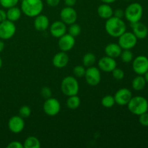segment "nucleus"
<instances>
[{"label": "nucleus", "instance_id": "1", "mask_svg": "<svg viewBox=\"0 0 148 148\" xmlns=\"http://www.w3.org/2000/svg\"><path fill=\"white\" fill-rule=\"evenodd\" d=\"M105 28L107 33L114 38H119L127 30L125 23L121 20V18L114 16L107 19Z\"/></svg>", "mask_w": 148, "mask_h": 148}, {"label": "nucleus", "instance_id": "2", "mask_svg": "<svg viewBox=\"0 0 148 148\" xmlns=\"http://www.w3.org/2000/svg\"><path fill=\"white\" fill-rule=\"evenodd\" d=\"M43 9L42 0H22L21 11L30 17H36Z\"/></svg>", "mask_w": 148, "mask_h": 148}, {"label": "nucleus", "instance_id": "3", "mask_svg": "<svg viewBox=\"0 0 148 148\" xmlns=\"http://www.w3.org/2000/svg\"><path fill=\"white\" fill-rule=\"evenodd\" d=\"M127 106L130 112L134 115L140 116L148 111V101L144 97H132Z\"/></svg>", "mask_w": 148, "mask_h": 148}, {"label": "nucleus", "instance_id": "4", "mask_svg": "<svg viewBox=\"0 0 148 148\" xmlns=\"http://www.w3.org/2000/svg\"><path fill=\"white\" fill-rule=\"evenodd\" d=\"M143 8L140 3L134 2L130 4L124 11V16L130 23L140 22L143 17Z\"/></svg>", "mask_w": 148, "mask_h": 148}, {"label": "nucleus", "instance_id": "5", "mask_svg": "<svg viewBox=\"0 0 148 148\" xmlns=\"http://www.w3.org/2000/svg\"><path fill=\"white\" fill-rule=\"evenodd\" d=\"M79 89L78 81L72 76H67L64 78L61 84L62 92L66 96L77 95Z\"/></svg>", "mask_w": 148, "mask_h": 148}, {"label": "nucleus", "instance_id": "6", "mask_svg": "<svg viewBox=\"0 0 148 148\" xmlns=\"http://www.w3.org/2000/svg\"><path fill=\"white\" fill-rule=\"evenodd\" d=\"M137 43V38L131 32H124L119 37V43L122 49H132L136 46Z\"/></svg>", "mask_w": 148, "mask_h": 148}, {"label": "nucleus", "instance_id": "7", "mask_svg": "<svg viewBox=\"0 0 148 148\" xmlns=\"http://www.w3.org/2000/svg\"><path fill=\"white\" fill-rule=\"evenodd\" d=\"M15 32L16 27L14 22L6 20L0 23V38L8 40L14 36Z\"/></svg>", "mask_w": 148, "mask_h": 148}, {"label": "nucleus", "instance_id": "8", "mask_svg": "<svg viewBox=\"0 0 148 148\" xmlns=\"http://www.w3.org/2000/svg\"><path fill=\"white\" fill-rule=\"evenodd\" d=\"M85 80L90 86H96L101 82V75L99 69L95 66H90L85 71Z\"/></svg>", "mask_w": 148, "mask_h": 148}, {"label": "nucleus", "instance_id": "9", "mask_svg": "<svg viewBox=\"0 0 148 148\" xmlns=\"http://www.w3.org/2000/svg\"><path fill=\"white\" fill-rule=\"evenodd\" d=\"M61 109V105L57 99L53 98H49L46 100L43 104V111L45 114L50 116H54L57 115Z\"/></svg>", "mask_w": 148, "mask_h": 148}, {"label": "nucleus", "instance_id": "10", "mask_svg": "<svg viewBox=\"0 0 148 148\" xmlns=\"http://www.w3.org/2000/svg\"><path fill=\"white\" fill-rule=\"evenodd\" d=\"M134 72L138 75H143L148 70V58L145 56H139L132 62Z\"/></svg>", "mask_w": 148, "mask_h": 148}, {"label": "nucleus", "instance_id": "11", "mask_svg": "<svg viewBox=\"0 0 148 148\" xmlns=\"http://www.w3.org/2000/svg\"><path fill=\"white\" fill-rule=\"evenodd\" d=\"M61 20L66 25L75 23L77 19V14L72 7H66L60 12Z\"/></svg>", "mask_w": 148, "mask_h": 148}, {"label": "nucleus", "instance_id": "12", "mask_svg": "<svg viewBox=\"0 0 148 148\" xmlns=\"http://www.w3.org/2000/svg\"><path fill=\"white\" fill-rule=\"evenodd\" d=\"M132 98V92L127 88H121L116 92L114 95L116 103L119 106L127 105Z\"/></svg>", "mask_w": 148, "mask_h": 148}, {"label": "nucleus", "instance_id": "13", "mask_svg": "<svg viewBox=\"0 0 148 148\" xmlns=\"http://www.w3.org/2000/svg\"><path fill=\"white\" fill-rule=\"evenodd\" d=\"M8 127L14 134L21 132L25 127V121L20 116H14L8 121Z\"/></svg>", "mask_w": 148, "mask_h": 148}, {"label": "nucleus", "instance_id": "14", "mask_svg": "<svg viewBox=\"0 0 148 148\" xmlns=\"http://www.w3.org/2000/svg\"><path fill=\"white\" fill-rule=\"evenodd\" d=\"M59 47L62 51L67 52L72 50L75 44V37L71 36L70 34H66L59 38Z\"/></svg>", "mask_w": 148, "mask_h": 148}, {"label": "nucleus", "instance_id": "15", "mask_svg": "<svg viewBox=\"0 0 148 148\" xmlns=\"http://www.w3.org/2000/svg\"><path fill=\"white\" fill-rule=\"evenodd\" d=\"M98 67L105 72H111L116 67V62L114 58L103 56L98 61Z\"/></svg>", "mask_w": 148, "mask_h": 148}, {"label": "nucleus", "instance_id": "16", "mask_svg": "<svg viewBox=\"0 0 148 148\" xmlns=\"http://www.w3.org/2000/svg\"><path fill=\"white\" fill-rule=\"evenodd\" d=\"M51 34L55 38H60L66 33V26L62 21H56L53 23L50 27Z\"/></svg>", "mask_w": 148, "mask_h": 148}, {"label": "nucleus", "instance_id": "17", "mask_svg": "<svg viewBox=\"0 0 148 148\" xmlns=\"http://www.w3.org/2000/svg\"><path fill=\"white\" fill-rule=\"evenodd\" d=\"M131 26L132 27V33L137 38V39H144L147 36V26L145 24L137 22V23H131Z\"/></svg>", "mask_w": 148, "mask_h": 148}, {"label": "nucleus", "instance_id": "18", "mask_svg": "<svg viewBox=\"0 0 148 148\" xmlns=\"http://www.w3.org/2000/svg\"><path fill=\"white\" fill-rule=\"evenodd\" d=\"M69 60V56L66 52L61 51L54 55L53 58V64L55 67L62 69L68 64Z\"/></svg>", "mask_w": 148, "mask_h": 148}, {"label": "nucleus", "instance_id": "19", "mask_svg": "<svg viewBox=\"0 0 148 148\" xmlns=\"http://www.w3.org/2000/svg\"><path fill=\"white\" fill-rule=\"evenodd\" d=\"M34 27L38 31H44L49 27V18L43 14H38L34 20Z\"/></svg>", "mask_w": 148, "mask_h": 148}, {"label": "nucleus", "instance_id": "20", "mask_svg": "<svg viewBox=\"0 0 148 148\" xmlns=\"http://www.w3.org/2000/svg\"><path fill=\"white\" fill-rule=\"evenodd\" d=\"M121 51H122V49L117 43H109L105 48V53L106 56L114 58V59L120 56Z\"/></svg>", "mask_w": 148, "mask_h": 148}, {"label": "nucleus", "instance_id": "21", "mask_svg": "<svg viewBox=\"0 0 148 148\" xmlns=\"http://www.w3.org/2000/svg\"><path fill=\"white\" fill-rule=\"evenodd\" d=\"M98 14L103 19H108L114 15V10L108 4H103L98 8Z\"/></svg>", "mask_w": 148, "mask_h": 148}, {"label": "nucleus", "instance_id": "22", "mask_svg": "<svg viewBox=\"0 0 148 148\" xmlns=\"http://www.w3.org/2000/svg\"><path fill=\"white\" fill-rule=\"evenodd\" d=\"M22 11L20 9L17 7H12L9 8L7 12V20L12 22H15L18 20L21 17Z\"/></svg>", "mask_w": 148, "mask_h": 148}, {"label": "nucleus", "instance_id": "23", "mask_svg": "<svg viewBox=\"0 0 148 148\" xmlns=\"http://www.w3.org/2000/svg\"><path fill=\"white\" fill-rule=\"evenodd\" d=\"M132 88L134 90L140 91L145 88L146 85V81L143 75H138L132 80Z\"/></svg>", "mask_w": 148, "mask_h": 148}, {"label": "nucleus", "instance_id": "24", "mask_svg": "<svg viewBox=\"0 0 148 148\" xmlns=\"http://www.w3.org/2000/svg\"><path fill=\"white\" fill-rule=\"evenodd\" d=\"M24 148H40V143L38 139L33 136L28 137L24 142Z\"/></svg>", "mask_w": 148, "mask_h": 148}, {"label": "nucleus", "instance_id": "25", "mask_svg": "<svg viewBox=\"0 0 148 148\" xmlns=\"http://www.w3.org/2000/svg\"><path fill=\"white\" fill-rule=\"evenodd\" d=\"M80 105V99L77 95L69 96L66 101V106L69 109L75 110L79 108Z\"/></svg>", "mask_w": 148, "mask_h": 148}, {"label": "nucleus", "instance_id": "26", "mask_svg": "<svg viewBox=\"0 0 148 148\" xmlns=\"http://www.w3.org/2000/svg\"><path fill=\"white\" fill-rule=\"evenodd\" d=\"M95 61H96V57H95V54H93L92 53H86L84 55L83 58H82L83 66H86V67L92 66L95 64Z\"/></svg>", "mask_w": 148, "mask_h": 148}, {"label": "nucleus", "instance_id": "27", "mask_svg": "<svg viewBox=\"0 0 148 148\" xmlns=\"http://www.w3.org/2000/svg\"><path fill=\"white\" fill-rule=\"evenodd\" d=\"M121 61L124 63H130L133 59V53L130 51V49H124L121 53Z\"/></svg>", "mask_w": 148, "mask_h": 148}, {"label": "nucleus", "instance_id": "28", "mask_svg": "<svg viewBox=\"0 0 148 148\" xmlns=\"http://www.w3.org/2000/svg\"><path fill=\"white\" fill-rule=\"evenodd\" d=\"M101 103H102L103 106H104L105 108H111L116 103L114 97L111 95H106L103 98L102 101H101Z\"/></svg>", "mask_w": 148, "mask_h": 148}, {"label": "nucleus", "instance_id": "29", "mask_svg": "<svg viewBox=\"0 0 148 148\" xmlns=\"http://www.w3.org/2000/svg\"><path fill=\"white\" fill-rule=\"evenodd\" d=\"M69 25L70 26L69 27V34H70L73 37H77L80 34L81 27L79 25L75 23Z\"/></svg>", "mask_w": 148, "mask_h": 148}, {"label": "nucleus", "instance_id": "30", "mask_svg": "<svg viewBox=\"0 0 148 148\" xmlns=\"http://www.w3.org/2000/svg\"><path fill=\"white\" fill-rule=\"evenodd\" d=\"M20 0H0V4L4 8H11L12 7H15Z\"/></svg>", "mask_w": 148, "mask_h": 148}, {"label": "nucleus", "instance_id": "31", "mask_svg": "<svg viewBox=\"0 0 148 148\" xmlns=\"http://www.w3.org/2000/svg\"><path fill=\"white\" fill-rule=\"evenodd\" d=\"M19 114L22 118H27L31 114V109L27 106H23L19 110Z\"/></svg>", "mask_w": 148, "mask_h": 148}, {"label": "nucleus", "instance_id": "32", "mask_svg": "<svg viewBox=\"0 0 148 148\" xmlns=\"http://www.w3.org/2000/svg\"><path fill=\"white\" fill-rule=\"evenodd\" d=\"M85 71H86V69H85V66L78 65L74 68L73 73L77 77H82L85 76Z\"/></svg>", "mask_w": 148, "mask_h": 148}, {"label": "nucleus", "instance_id": "33", "mask_svg": "<svg viewBox=\"0 0 148 148\" xmlns=\"http://www.w3.org/2000/svg\"><path fill=\"white\" fill-rule=\"evenodd\" d=\"M112 75L116 80H121L124 77V72L121 69H118L116 67L114 70L112 71Z\"/></svg>", "mask_w": 148, "mask_h": 148}, {"label": "nucleus", "instance_id": "34", "mask_svg": "<svg viewBox=\"0 0 148 148\" xmlns=\"http://www.w3.org/2000/svg\"><path fill=\"white\" fill-rule=\"evenodd\" d=\"M40 94H41V96L43 97V98L48 99V98L51 97V88H49V87H43L41 89V90H40Z\"/></svg>", "mask_w": 148, "mask_h": 148}, {"label": "nucleus", "instance_id": "35", "mask_svg": "<svg viewBox=\"0 0 148 148\" xmlns=\"http://www.w3.org/2000/svg\"><path fill=\"white\" fill-rule=\"evenodd\" d=\"M139 116H140L139 121H140V124L143 127H148V113H144Z\"/></svg>", "mask_w": 148, "mask_h": 148}, {"label": "nucleus", "instance_id": "36", "mask_svg": "<svg viewBox=\"0 0 148 148\" xmlns=\"http://www.w3.org/2000/svg\"><path fill=\"white\" fill-rule=\"evenodd\" d=\"M7 148H23V145L18 141H14L10 143L7 145Z\"/></svg>", "mask_w": 148, "mask_h": 148}, {"label": "nucleus", "instance_id": "37", "mask_svg": "<svg viewBox=\"0 0 148 148\" xmlns=\"http://www.w3.org/2000/svg\"><path fill=\"white\" fill-rule=\"evenodd\" d=\"M114 17H119V18H122L124 16V11H123L121 9H117L114 12Z\"/></svg>", "mask_w": 148, "mask_h": 148}, {"label": "nucleus", "instance_id": "38", "mask_svg": "<svg viewBox=\"0 0 148 148\" xmlns=\"http://www.w3.org/2000/svg\"><path fill=\"white\" fill-rule=\"evenodd\" d=\"M60 1L61 0H46V3L50 7H54L59 5V4L60 3Z\"/></svg>", "mask_w": 148, "mask_h": 148}, {"label": "nucleus", "instance_id": "39", "mask_svg": "<svg viewBox=\"0 0 148 148\" xmlns=\"http://www.w3.org/2000/svg\"><path fill=\"white\" fill-rule=\"evenodd\" d=\"M7 20V12L4 10H0V23Z\"/></svg>", "mask_w": 148, "mask_h": 148}, {"label": "nucleus", "instance_id": "40", "mask_svg": "<svg viewBox=\"0 0 148 148\" xmlns=\"http://www.w3.org/2000/svg\"><path fill=\"white\" fill-rule=\"evenodd\" d=\"M77 0H64V3L66 7H73L75 5Z\"/></svg>", "mask_w": 148, "mask_h": 148}, {"label": "nucleus", "instance_id": "41", "mask_svg": "<svg viewBox=\"0 0 148 148\" xmlns=\"http://www.w3.org/2000/svg\"><path fill=\"white\" fill-rule=\"evenodd\" d=\"M101 1L104 4H111L116 1V0H101Z\"/></svg>", "mask_w": 148, "mask_h": 148}, {"label": "nucleus", "instance_id": "42", "mask_svg": "<svg viewBox=\"0 0 148 148\" xmlns=\"http://www.w3.org/2000/svg\"><path fill=\"white\" fill-rule=\"evenodd\" d=\"M4 49V43L2 40H0V52L2 51Z\"/></svg>", "mask_w": 148, "mask_h": 148}, {"label": "nucleus", "instance_id": "43", "mask_svg": "<svg viewBox=\"0 0 148 148\" xmlns=\"http://www.w3.org/2000/svg\"><path fill=\"white\" fill-rule=\"evenodd\" d=\"M143 75H144V78L145 79L146 82H148V70Z\"/></svg>", "mask_w": 148, "mask_h": 148}, {"label": "nucleus", "instance_id": "44", "mask_svg": "<svg viewBox=\"0 0 148 148\" xmlns=\"http://www.w3.org/2000/svg\"><path fill=\"white\" fill-rule=\"evenodd\" d=\"M1 66H2V60H1V57H0V69H1Z\"/></svg>", "mask_w": 148, "mask_h": 148}, {"label": "nucleus", "instance_id": "45", "mask_svg": "<svg viewBox=\"0 0 148 148\" xmlns=\"http://www.w3.org/2000/svg\"><path fill=\"white\" fill-rule=\"evenodd\" d=\"M124 1H131V0H124Z\"/></svg>", "mask_w": 148, "mask_h": 148}, {"label": "nucleus", "instance_id": "46", "mask_svg": "<svg viewBox=\"0 0 148 148\" xmlns=\"http://www.w3.org/2000/svg\"><path fill=\"white\" fill-rule=\"evenodd\" d=\"M147 30H148V26H147Z\"/></svg>", "mask_w": 148, "mask_h": 148}, {"label": "nucleus", "instance_id": "47", "mask_svg": "<svg viewBox=\"0 0 148 148\" xmlns=\"http://www.w3.org/2000/svg\"><path fill=\"white\" fill-rule=\"evenodd\" d=\"M20 1H22V0H20Z\"/></svg>", "mask_w": 148, "mask_h": 148}]
</instances>
